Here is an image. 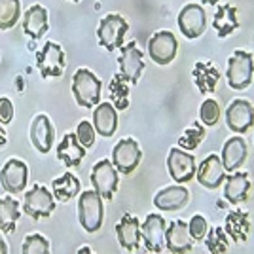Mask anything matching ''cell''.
<instances>
[{
    "instance_id": "ee69618b",
    "label": "cell",
    "mask_w": 254,
    "mask_h": 254,
    "mask_svg": "<svg viewBox=\"0 0 254 254\" xmlns=\"http://www.w3.org/2000/svg\"><path fill=\"white\" fill-rule=\"evenodd\" d=\"M70 2H82V0H70Z\"/></svg>"
},
{
    "instance_id": "4dcf8cb0",
    "label": "cell",
    "mask_w": 254,
    "mask_h": 254,
    "mask_svg": "<svg viewBox=\"0 0 254 254\" xmlns=\"http://www.w3.org/2000/svg\"><path fill=\"white\" fill-rule=\"evenodd\" d=\"M108 91H110V103H112V106L116 108L118 112L129 108V105H131V101H129L131 84H129L120 72H116V74L110 78V82H108Z\"/></svg>"
},
{
    "instance_id": "ba28073f",
    "label": "cell",
    "mask_w": 254,
    "mask_h": 254,
    "mask_svg": "<svg viewBox=\"0 0 254 254\" xmlns=\"http://www.w3.org/2000/svg\"><path fill=\"white\" fill-rule=\"evenodd\" d=\"M66 66V55L63 48L57 42H46L42 50L36 53V68L44 80L48 78H59Z\"/></svg>"
},
{
    "instance_id": "f35d334b",
    "label": "cell",
    "mask_w": 254,
    "mask_h": 254,
    "mask_svg": "<svg viewBox=\"0 0 254 254\" xmlns=\"http://www.w3.org/2000/svg\"><path fill=\"white\" fill-rule=\"evenodd\" d=\"M13 120V105L8 97H0V124L8 126Z\"/></svg>"
},
{
    "instance_id": "4316f807",
    "label": "cell",
    "mask_w": 254,
    "mask_h": 254,
    "mask_svg": "<svg viewBox=\"0 0 254 254\" xmlns=\"http://www.w3.org/2000/svg\"><path fill=\"white\" fill-rule=\"evenodd\" d=\"M239 10L233 4H220L212 17V29L216 31L218 38H228L235 31H239Z\"/></svg>"
},
{
    "instance_id": "d590c367",
    "label": "cell",
    "mask_w": 254,
    "mask_h": 254,
    "mask_svg": "<svg viewBox=\"0 0 254 254\" xmlns=\"http://www.w3.org/2000/svg\"><path fill=\"white\" fill-rule=\"evenodd\" d=\"M220 116H222V108H220V103L216 99H205L199 106V122H201L205 127H214L218 126L220 122Z\"/></svg>"
},
{
    "instance_id": "74e56055",
    "label": "cell",
    "mask_w": 254,
    "mask_h": 254,
    "mask_svg": "<svg viewBox=\"0 0 254 254\" xmlns=\"http://www.w3.org/2000/svg\"><path fill=\"white\" fill-rule=\"evenodd\" d=\"M76 137H78V140L82 142V146H84L85 150L91 148V146L95 144V138H97V131H95V127H93V124L87 122V120H82V122L76 126Z\"/></svg>"
},
{
    "instance_id": "5bb4252c",
    "label": "cell",
    "mask_w": 254,
    "mask_h": 254,
    "mask_svg": "<svg viewBox=\"0 0 254 254\" xmlns=\"http://www.w3.org/2000/svg\"><path fill=\"white\" fill-rule=\"evenodd\" d=\"M226 126L235 135H243L251 127H254V106L247 99H233L228 105L226 112Z\"/></svg>"
},
{
    "instance_id": "60d3db41",
    "label": "cell",
    "mask_w": 254,
    "mask_h": 254,
    "mask_svg": "<svg viewBox=\"0 0 254 254\" xmlns=\"http://www.w3.org/2000/svg\"><path fill=\"white\" fill-rule=\"evenodd\" d=\"M0 254H10V247L6 243V239H4V235L0 233Z\"/></svg>"
},
{
    "instance_id": "836d02e7",
    "label": "cell",
    "mask_w": 254,
    "mask_h": 254,
    "mask_svg": "<svg viewBox=\"0 0 254 254\" xmlns=\"http://www.w3.org/2000/svg\"><path fill=\"white\" fill-rule=\"evenodd\" d=\"M21 19V0H0V31H10Z\"/></svg>"
},
{
    "instance_id": "484cf974",
    "label": "cell",
    "mask_w": 254,
    "mask_h": 254,
    "mask_svg": "<svg viewBox=\"0 0 254 254\" xmlns=\"http://www.w3.org/2000/svg\"><path fill=\"white\" fill-rule=\"evenodd\" d=\"M55 152H57V159L63 163L64 167H68V169L80 167L85 158V148L82 146V142L78 140L76 133H66L63 140L57 144Z\"/></svg>"
},
{
    "instance_id": "83f0119b",
    "label": "cell",
    "mask_w": 254,
    "mask_h": 254,
    "mask_svg": "<svg viewBox=\"0 0 254 254\" xmlns=\"http://www.w3.org/2000/svg\"><path fill=\"white\" fill-rule=\"evenodd\" d=\"M93 127L101 137H112L118 131V110L112 103H99L93 108Z\"/></svg>"
},
{
    "instance_id": "b9f144b4",
    "label": "cell",
    "mask_w": 254,
    "mask_h": 254,
    "mask_svg": "<svg viewBox=\"0 0 254 254\" xmlns=\"http://www.w3.org/2000/svg\"><path fill=\"white\" fill-rule=\"evenodd\" d=\"M76 254H95V253H93V249H91L89 245H82V247L76 251Z\"/></svg>"
},
{
    "instance_id": "9c48e42d",
    "label": "cell",
    "mask_w": 254,
    "mask_h": 254,
    "mask_svg": "<svg viewBox=\"0 0 254 254\" xmlns=\"http://www.w3.org/2000/svg\"><path fill=\"white\" fill-rule=\"evenodd\" d=\"M179 40L171 31H158L150 36L148 55L158 66H167L177 59Z\"/></svg>"
},
{
    "instance_id": "30bf717a",
    "label": "cell",
    "mask_w": 254,
    "mask_h": 254,
    "mask_svg": "<svg viewBox=\"0 0 254 254\" xmlns=\"http://www.w3.org/2000/svg\"><path fill=\"white\" fill-rule=\"evenodd\" d=\"M0 184L6 193L17 195L29 184V165L19 158L8 159L0 169Z\"/></svg>"
},
{
    "instance_id": "5b68a950",
    "label": "cell",
    "mask_w": 254,
    "mask_h": 254,
    "mask_svg": "<svg viewBox=\"0 0 254 254\" xmlns=\"http://www.w3.org/2000/svg\"><path fill=\"white\" fill-rule=\"evenodd\" d=\"M57 199L53 197L52 190L44 184H34L31 190L25 191L23 195V212L34 220L50 218L53 211L57 209Z\"/></svg>"
},
{
    "instance_id": "e0dca14e",
    "label": "cell",
    "mask_w": 254,
    "mask_h": 254,
    "mask_svg": "<svg viewBox=\"0 0 254 254\" xmlns=\"http://www.w3.org/2000/svg\"><path fill=\"white\" fill-rule=\"evenodd\" d=\"M154 207L161 212H177L190 203V190L184 184L165 186L154 195Z\"/></svg>"
},
{
    "instance_id": "8d00e7d4",
    "label": "cell",
    "mask_w": 254,
    "mask_h": 254,
    "mask_svg": "<svg viewBox=\"0 0 254 254\" xmlns=\"http://www.w3.org/2000/svg\"><path fill=\"white\" fill-rule=\"evenodd\" d=\"M209 228H211L209 220H207V216L201 214V212H195L190 218V222H188V230H190V235L193 241H203L207 232H209Z\"/></svg>"
},
{
    "instance_id": "ab89813d",
    "label": "cell",
    "mask_w": 254,
    "mask_h": 254,
    "mask_svg": "<svg viewBox=\"0 0 254 254\" xmlns=\"http://www.w3.org/2000/svg\"><path fill=\"white\" fill-rule=\"evenodd\" d=\"M6 144H8V133H6V129L0 124V148L6 146Z\"/></svg>"
},
{
    "instance_id": "8fae6325",
    "label": "cell",
    "mask_w": 254,
    "mask_h": 254,
    "mask_svg": "<svg viewBox=\"0 0 254 254\" xmlns=\"http://www.w3.org/2000/svg\"><path fill=\"white\" fill-rule=\"evenodd\" d=\"M165 232H167V222L159 212L146 214V218L140 222V237L146 251L154 254L165 251Z\"/></svg>"
},
{
    "instance_id": "277c9868",
    "label": "cell",
    "mask_w": 254,
    "mask_h": 254,
    "mask_svg": "<svg viewBox=\"0 0 254 254\" xmlns=\"http://www.w3.org/2000/svg\"><path fill=\"white\" fill-rule=\"evenodd\" d=\"M127 32H129V21L126 17L120 13H108L97 27V40L106 52H118L126 42Z\"/></svg>"
},
{
    "instance_id": "3957f363",
    "label": "cell",
    "mask_w": 254,
    "mask_h": 254,
    "mask_svg": "<svg viewBox=\"0 0 254 254\" xmlns=\"http://www.w3.org/2000/svg\"><path fill=\"white\" fill-rule=\"evenodd\" d=\"M254 55L247 50H235L228 59L226 80L233 91H245L253 84Z\"/></svg>"
},
{
    "instance_id": "52a82bcc",
    "label": "cell",
    "mask_w": 254,
    "mask_h": 254,
    "mask_svg": "<svg viewBox=\"0 0 254 254\" xmlns=\"http://www.w3.org/2000/svg\"><path fill=\"white\" fill-rule=\"evenodd\" d=\"M110 161L114 163L118 173H124V175L135 173L137 167L140 165V161H142L140 144L133 137L120 138L116 144H114V148H112V158H110Z\"/></svg>"
},
{
    "instance_id": "603a6c76",
    "label": "cell",
    "mask_w": 254,
    "mask_h": 254,
    "mask_svg": "<svg viewBox=\"0 0 254 254\" xmlns=\"http://www.w3.org/2000/svg\"><path fill=\"white\" fill-rule=\"evenodd\" d=\"M251 177L245 171H235L228 173V177L224 180V199L232 205H241L249 199L251 195Z\"/></svg>"
},
{
    "instance_id": "e575fe53",
    "label": "cell",
    "mask_w": 254,
    "mask_h": 254,
    "mask_svg": "<svg viewBox=\"0 0 254 254\" xmlns=\"http://www.w3.org/2000/svg\"><path fill=\"white\" fill-rule=\"evenodd\" d=\"M21 254H52V243L46 235L32 232L25 235V239H23Z\"/></svg>"
},
{
    "instance_id": "7402d4cb",
    "label": "cell",
    "mask_w": 254,
    "mask_h": 254,
    "mask_svg": "<svg viewBox=\"0 0 254 254\" xmlns=\"http://www.w3.org/2000/svg\"><path fill=\"white\" fill-rule=\"evenodd\" d=\"M193 239L188 230V222L184 220H173L167 224L165 232V249L171 254H188L193 249Z\"/></svg>"
},
{
    "instance_id": "44dd1931",
    "label": "cell",
    "mask_w": 254,
    "mask_h": 254,
    "mask_svg": "<svg viewBox=\"0 0 254 254\" xmlns=\"http://www.w3.org/2000/svg\"><path fill=\"white\" fill-rule=\"evenodd\" d=\"M253 222H251V214L245 209L235 207L232 211H228L224 218V232L228 233V237L233 243H245L251 237Z\"/></svg>"
},
{
    "instance_id": "7a4b0ae2",
    "label": "cell",
    "mask_w": 254,
    "mask_h": 254,
    "mask_svg": "<svg viewBox=\"0 0 254 254\" xmlns=\"http://www.w3.org/2000/svg\"><path fill=\"white\" fill-rule=\"evenodd\" d=\"M101 93H103L101 78L89 68H78L72 76V95L76 105L82 108H95L101 103Z\"/></svg>"
},
{
    "instance_id": "8992f818",
    "label": "cell",
    "mask_w": 254,
    "mask_h": 254,
    "mask_svg": "<svg viewBox=\"0 0 254 254\" xmlns=\"http://www.w3.org/2000/svg\"><path fill=\"white\" fill-rule=\"evenodd\" d=\"M89 180L93 190L105 199V201H112L118 193V186H120V173L114 167V163L108 158L97 161L91 167L89 173Z\"/></svg>"
},
{
    "instance_id": "cb8c5ba5",
    "label": "cell",
    "mask_w": 254,
    "mask_h": 254,
    "mask_svg": "<svg viewBox=\"0 0 254 254\" xmlns=\"http://www.w3.org/2000/svg\"><path fill=\"white\" fill-rule=\"evenodd\" d=\"M23 31L27 36H31L32 40H40L46 32L50 31V17L48 10L42 4H32L31 8H27L21 17Z\"/></svg>"
},
{
    "instance_id": "4fadbf2b",
    "label": "cell",
    "mask_w": 254,
    "mask_h": 254,
    "mask_svg": "<svg viewBox=\"0 0 254 254\" xmlns=\"http://www.w3.org/2000/svg\"><path fill=\"white\" fill-rule=\"evenodd\" d=\"M177 23H179L180 32L188 40H195L207 31V11L203 10L201 4H186L179 11Z\"/></svg>"
},
{
    "instance_id": "f546056e",
    "label": "cell",
    "mask_w": 254,
    "mask_h": 254,
    "mask_svg": "<svg viewBox=\"0 0 254 254\" xmlns=\"http://www.w3.org/2000/svg\"><path fill=\"white\" fill-rule=\"evenodd\" d=\"M21 218V205L11 195L0 197V233L11 235Z\"/></svg>"
},
{
    "instance_id": "9a60e30c",
    "label": "cell",
    "mask_w": 254,
    "mask_h": 254,
    "mask_svg": "<svg viewBox=\"0 0 254 254\" xmlns=\"http://www.w3.org/2000/svg\"><path fill=\"white\" fill-rule=\"evenodd\" d=\"M118 64H120V74L131 85L137 84L144 72V57H142V52L137 48V42H127L122 46Z\"/></svg>"
},
{
    "instance_id": "7c38bea8",
    "label": "cell",
    "mask_w": 254,
    "mask_h": 254,
    "mask_svg": "<svg viewBox=\"0 0 254 254\" xmlns=\"http://www.w3.org/2000/svg\"><path fill=\"white\" fill-rule=\"evenodd\" d=\"M195 171H197V165H195V158L191 156V152H186L179 146L169 150L167 173L175 180V184H186L191 179H195Z\"/></svg>"
},
{
    "instance_id": "2e32d148",
    "label": "cell",
    "mask_w": 254,
    "mask_h": 254,
    "mask_svg": "<svg viewBox=\"0 0 254 254\" xmlns=\"http://www.w3.org/2000/svg\"><path fill=\"white\" fill-rule=\"evenodd\" d=\"M226 177L228 173L224 169L222 159L218 154H209L207 158H203L195 171V179L205 190H218L224 184Z\"/></svg>"
},
{
    "instance_id": "f1b7e54d",
    "label": "cell",
    "mask_w": 254,
    "mask_h": 254,
    "mask_svg": "<svg viewBox=\"0 0 254 254\" xmlns=\"http://www.w3.org/2000/svg\"><path fill=\"white\" fill-rule=\"evenodd\" d=\"M52 193L59 203H68L72 201L76 195L82 193V184L76 175L64 173L52 182Z\"/></svg>"
},
{
    "instance_id": "ffe728a7",
    "label": "cell",
    "mask_w": 254,
    "mask_h": 254,
    "mask_svg": "<svg viewBox=\"0 0 254 254\" xmlns=\"http://www.w3.org/2000/svg\"><path fill=\"white\" fill-rule=\"evenodd\" d=\"M29 137H31V142L36 152L48 154L55 142V127H53L52 120L46 114H38L32 118Z\"/></svg>"
},
{
    "instance_id": "1f68e13d",
    "label": "cell",
    "mask_w": 254,
    "mask_h": 254,
    "mask_svg": "<svg viewBox=\"0 0 254 254\" xmlns=\"http://www.w3.org/2000/svg\"><path fill=\"white\" fill-rule=\"evenodd\" d=\"M207 137V129L201 122H191L190 126L184 129V133L179 137V148L186 150V152H193L201 144Z\"/></svg>"
},
{
    "instance_id": "6da1fadb",
    "label": "cell",
    "mask_w": 254,
    "mask_h": 254,
    "mask_svg": "<svg viewBox=\"0 0 254 254\" xmlns=\"http://www.w3.org/2000/svg\"><path fill=\"white\" fill-rule=\"evenodd\" d=\"M76 216L85 233H97L105 222V199L95 190H84L78 195Z\"/></svg>"
},
{
    "instance_id": "d6a6232c",
    "label": "cell",
    "mask_w": 254,
    "mask_h": 254,
    "mask_svg": "<svg viewBox=\"0 0 254 254\" xmlns=\"http://www.w3.org/2000/svg\"><path fill=\"white\" fill-rule=\"evenodd\" d=\"M203 243L211 254H228L232 239L228 237V233L224 232L222 226H212V228H209Z\"/></svg>"
},
{
    "instance_id": "d6986e66",
    "label": "cell",
    "mask_w": 254,
    "mask_h": 254,
    "mask_svg": "<svg viewBox=\"0 0 254 254\" xmlns=\"http://www.w3.org/2000/svg\"><path fill=\"white\" fill-rule=\"evenodd\" d=\"M247 158H249V144H247V140L241 135H233V137H230L224 142L220 159H222L226 173L241 171Z\"/></svg>"
},
{
    "instance_id": "d4e9b609",
    "label": "cell",
    "mask_w": 254,
    "mask_h": 254,
    "mask_svg": "<svg viewBox=\"0 0 254 254\" xmlns=\"http://www.w3.org/2000/svg\"><path fill=\"white\" fill-rule=\"evenodd\" d=\"M220 70L212 61H197L191 70V80L203 95H212L220 82Z\"/></svg>"
},
{
    "instance_id": "7bdbcfd3",
    "label": "cell",
    "mask_w": 254,
    "mask_h": 254,
    "mask_svg": "<svg viewBox=\"0 0 254 254\" xmlns=\"http://www.w3.org/2000/svg\"><path fill=\"white\" fill-rule=\"evenodd\" d=\"M203 6H218L220 0H199Z\"/></svg>"
},
{
    "instance_id": "ac0fdd59",
    "label": "cell",
    "mask_w": 254,
    "mask_h": 254,
    "mask_svg": "<svg viewBox=\"0 0 254 254\" xmlns=\"http://www.w3.org/2000/svg\"><path fill=\"white\" fill-rule=\"evenodd\" d=\"M116 239L120 247L124 251H129V253H135L138 247H140V218L131 214V212H126L120 220H118L116 228Z\"/></svg>"
}]
</instances>
